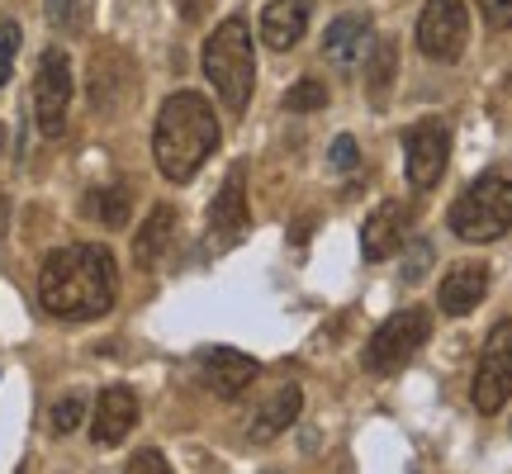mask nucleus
Instances as JSON below:
<instances>
[{
    "label": "nucleus",
    "instance_id": "obj_1",
    "mask_svg": "<svg viewBox=\"0 0 512 474\" xmlns=\"http://www.w3.org/2000/svg\"><path fill=\"white\" fill-rule=\"evenodd\" d=\"M38 299L53 318L91 323L114 309V256L105 247H62L38 271Z\"/></svg>",
    "mask_w": 512,
    "mask_h": 474
},
{
    "label": "nucleus",
    "instance_id": "obj_2",
    "mask_svg": "<svg viewBox=\"0 0 512 474\" xmlns=\"http://www.w3.org/2000/svg\"><path fill=\"white\" fill-rule=\"evenodd\" d=\"M219 147V119L209 110V100L195 91H176L157 114V128H152V157H157V171L166 181L185 185L204 162L209 152Z\"/></svg>",
    "mask_w": 512,
    "mask_h": 474
},
{
    "label": "nucleus",
    "instance_id": "obj_3",
    "mask_svg": "<svg viewBox=\"0 0 512 474\" xmlns=\"http://www.w3.org/2000/svg\"><path fill=\"white\" fill-rule=\"evenodd\" d=\"M204 76L214 81L223 110L242 114L252 100V81H256V53H252V34L242 19H223L219 29L204 43Z\"/></svg>",
    "mask_w": 512,
    "mask_h": 474
},
{
    "label": "nucleus",
    "instance_id": "obj_4",
    "mask_svg": "<svg viewBox=\"0 0 512 474\" xmlns=\"http://www.w3.org/2000/svg\"><path fill=\"white\" fill-rule=\"evenodd\" d=\"M512 228V176H479L456 204H451V233L465 242H494Z\"/></svg>",
    "mask_w": 512,
    "mask_h": 474
},
{
    "label": "nucleus",
    "instance_id": "obj_5",
    "mask_svg": "<svg viewBox=\"0 0 512 474\" xmlns=\"http://www.w3.org/2000/svg\"><path fill=\"white\" fill-rule=\"evenodd\" d=\"M432 337V313L427 309H403L394 318H384L375 337L366 342V370L370 375H399Z\"/></svg>",
    "mask_w": 512,
    "mask_h": 474
},
{
    "label": "nucleus",
    "instance_id": "obj_6",
    "mask_svg": "<svg viewBox=\"0 0 512 474\" xmlns=\"http://www.w3.org/2000/svg\"><path fill=\"white\" fill-rule=\"evenodd\" d=\"M67 110H72V62L62 48H48L38 57L34 76V119L48 138H57L67 128Z\"/></svg>",
    "mask_w": 512,
    "mask_h": 474
},
{
    "label": "nucleus",
    "instance_id": "obj_7",
    "mask_svg": "<svg viewBox=\"0 0 512 474\" xmlns=\"http://www.w3.org/2000/svg\"><path fill=\"white\" fill-rule=\"evenodd\" d=\"M465 38H470V15H465V0H427L418 15V48L432 62H456L465 53Z\"/></svg>",
    "mask_w": 512,
    "mask_h": 474
},
{
    "label": "nucleus",
    "instance_id": "obj_8",
    "mask_svg": "<svg viewBox=\"0 0 512 474\" xmlns=\"http://www.w3.org/2000/svg\"><path fill=\"white\" fill-rule=\"evenodd\" d=\"M470 394H475L479 413H498L512 399V323H498L489 332V342L479 351V370Z\"/></svg>",
    "mask_w": 512,
    "mask_h": 474
},
{
    "label": "nucleus",
    "instance_id": "obj_9",
    "mask_svg": "<svg viewBox=\"0 0 512 474\" xmlns=\"http://www.w3.org/2000/svg\"><path fill=\"white\" fill-rule=\"evenodd\" d=\"M446 157H451V133L441 119H418L403 133V162H408V181L418 190H432L441 181Z\"/></svg>",
    "mask_w": 512,
    "mask_h": 474
},
{
    "label": "nucleus",
    "instance_id": "obj_10",
    "mask_svg": "<svg viewBox=\"0 0 512 474\" xmlns=\"http://www.w3.org/2000/svg\"><path fill=\"white\" fill-rule=\"evenodd\" d=\"M138 427V394L124 384H110L100 399H95V418H91V441L95 446H119Z\"/></svg>",
    "mask_w": 512,
    "mask_h": 474
},
{
    "label": "nucleus",
    "instance_id": "obj_11",
    "mask_svg": "<svg viewBox=\"0 0 512 474\" xmlns=\"http://www.w3.org/2000/svg\"><path fill=\"white\" fill-rule=\"evenodd\" d=\"M370 15H337L323 34V57L337 72H356L370 53Z\"/></svg>",
    "mask_w": 512,
    "mask_h": 474
},
{
    "label": "nucleus",
    "instance_id": "obj_12",
    "mask_svg": "<svg viewBox=\"0 0 512 474\" xmlns=\"http://www.w3.org/2000/svg\"><path fill=\"white\" fill-rule=\"evenodd\" d=\"M200 370H204V384H209L219 399H238L242 389L256 380V361H252V356L228 351V347L200 351Z\"/></svg>",
    "mask_w": 512,
    "mask_h": 474
},
{
    "label": "nucleus",
    "instance_id": "obj_13",
    "mask_svg": "<svg viewBox=\"0 0 512 474\" xmlns=\"http://www.w3.org/2000/svg\"><path fill=\"white\" fill-rule=\"evenodd\" d=\"M309 15H313V0H271L261 10V38H266V48H275V53L294 48L299 38L309 34Z\"/></svg>",
    "mask_w": 512,
    "mask_h": 474
},
{
    "label": "nucleus",
    "instance_id": "obj_14",
    "mask_svg": "<svg viewBox=\"0 0 512 474\" xmlns=\"http://www.w3.org/2000/svg\"><path fill=\"white\" fill-rule=\"evenodd\" d=\"M242 228H247V185H242V166H233L223 190L209 204V233L219 242H233Z\"/></svg>",
    "mask_w": 512,
    "mask_h": 474
},
{
    "label": "nucleus",
    "instance_id": "obj_15",
    "mask_svg": "<svg viewBox=\"0 0 512 474\" xmlns=\"http://www.w3.org/2000/svg\"><path fill=\"white\" fill-rule=\"evenodd\" d=\"M403 228H408V204L384 200L375 214L366 219V233H361V252L366 261H384L403 242Z\"/></svg>",
    "mask_w": 512,
    "mask_h": 474
},
{
    "label": "nucleus",
    "instance_id": "obj_16",
    "mask_svg": "<svg viewBox=\"0 0 512 474\" xmlns=\"http://www.w3.org/2000/svg\"><path fill=\"white\" fill-rule=\"evenodd\" d=\"M484 290H489V271L479 261H465V266H456V271L441 280V313L465 318L470 309H479Z\"/></svg>",
    "mask_w": 512,
    "mask_h": 474
},
{
    "label": "nucleus",
    "instance_id": "obj_17",
    "mask_svg": "<svg viewBox=\"0 0 512 474\" xmlns=\"http://www.w3.org/2000/svg\"><path fill=\"white\" fill-rule=\"evenodd\" d=\"M171 237H176V209H171V204H157V209L147 214V223L138 228V237H133V261H138L143 271H152L166 256Z\"/></svg>",
    "mask_w": 512,
    "mask_h": 474
},
{
    "label": "nucleus",
    "instance_id": "obj_18",
    "mask_svg": "<svg viewBox=\"0 0 512 474\" xmlns=\"http://www.w3.org/2000/svg\"><path fill=\"white\" fill-rule=\"evenodd\" d=\"M299 389L294 384H285V389H275V399L261 408V418L252 422V441H271L275 432H285L294 418H299Z\"/></svg>",
    "mask_w": 512,
    "mask_h": 474
},
{
    "label": "nucleus",
    "instance_id": "obj_19",
    "mask_svg": "<svg viewBox=\"0 0 512 474\" xmlns=\"http://www.w3.org/2000/svg\"><path fill=\"white\" fill-rule=\"evenodd\" d=\"M86 209H91L105 228H124L128 223V190L124 185H100L91 200H86Z\"/></svg>",
    "mask_w": 512,
    "mask_h": 474
},
{
    "label": "nucleus",
    "instance_id": "obj_20",
    "mask_svg": "<svg viewBox=\"0 0 512 474\" xmlns=\"http://www.w3.org/2000/svg\"><path fill=\"white\" fill-rule=\"evenodd\" d=\"M328 105V86H318V81H299L285 91V110L294 114H309V110H323Z\"/></svg>",
    "mask_w": 512,
    "mask_h": 474
},
{
    "label": "nucleus",
    "instance_id": "obj_21",
    "mask_svg": "<svg viewBox=\"0 0 512 474\" xmlns=\"http://www.w3.org/2000/svg\"><path fill=\"white\" fill-rule=\"evenodd\" d=\"M366 72H370V91L375 95L389 91V76H394V43H389V38L375 48V62H370Z\"/></svg>",
    "mask_w": 512,
    "mask_h": 474
},
{
    "label": "nucleus",
    "instance_id": "obj_22",
    "mask_svg": "<svg viewBox=\"0 0 512 474\" xmlns=\"http://www.w3.org/2000/svg\"><path fill=\"white\" fill-rule=\"evenodd\" d=\"M81 413H86V399L81 394H67V399H57V408H53V432H76L81 427Z\"/></svg>",
    "mask_w": 512,
    "mask_h": 474
},
{
    "label": "nucleus",
    "instance_id": "obj_23",
    "mask_svg": "<svg viewBox=\"0 0 512 474\" xmlns=\"http://www.w3.org/2000/svg\"><path fill=\"white\" fill-rule=\"evenodd\" d=\"M15 53H19V24H0V86L10 81V67H15Z\"/></svg>",
    "mask_w": 512,
    "mask_h": 474
},
{
    "label": "nucleus",
    "instance_id": "obj_24",
    "mask_svg": "<svg viewBox=\"0 0 512 474\" xmlns=\"http://www.w3.org/2000/svg\"><path fill=\"white\" fill-rule=\"evenodd\" d=\"M76 10H81V0H43V15H48L53 29H72Z\"/></svg>",
    "mask_w": 512,
    "mask_h": 474
},
{
    "label": "nucleus",
    "instance_id": "obj_25",
    "mask_svg": "<svg viewBox=\"0 0 512 474\" xmlns=\"http://www.w3.org/2000/svg\"><path fill=\"white\" fill-rule=\"evenodd\" d=\"M124 474H171V465L162 460V451H138V456L128 460Z\"/></svg>",
    "mask_w": 512,
    "mask_h": 474
},
{
    "label": "nucleus",
    "instance_id": "obj_26",
    "mask_svg": "<svg viewBox=\"0 0 512 474\" xmlns=\"http://www.w3.org/2000/svg\"><path fill=\"white\" fill-rule=\"evenodd\" d=\"M356 162H361V152H356V138H351V133H342V138L332 143V166H337V171H351Z\"/></svg>",
    "mask_w": 512,
    "mask_h": 474
},
{
    "label": "nucleus",
    "instance_id": "obj_27",
    "mask_svg": "<svg viewBox=\"0 0 512 474\" xmlns=\"http://www.w3.org/2000/svg\"><path fill=\"white\" fill-rule=\"evenodd\" d=\"M479 10L494 29H512V0H479Z\"/></svg>",
    "mask_w": 512,
    "mask_h": 474
},
{
    "label": "nucleus",
    "instance_id": "obj_28",
    "mask_svg": "<svg viewBox=\"0 0 512 474\" xmlns=\"http://www.w3.org/2000/svg\"><path fill=\"white\" fill-rule=\"evenodd\" d=\"M427 261H432V247H427V242H413V247H408V271H403V280H422Z\"/></svg>",
    "mask_w": 512,
    "mask_h": 474
},
{
    "label": "nucleus",
    "instance_id": "obj_29",
    "mask_svg": "<svg viewBox=\"0 0 512 474\" xmlns=\"http://www.w3.org/2000/svg\"><path fill=\"white\" fill-rule=\"evenodd\" d=\"M0 143H5V128H0Z\"/></svg>",
    "mask_w": 512,
    "mask_h": 474
}]
</instances>
